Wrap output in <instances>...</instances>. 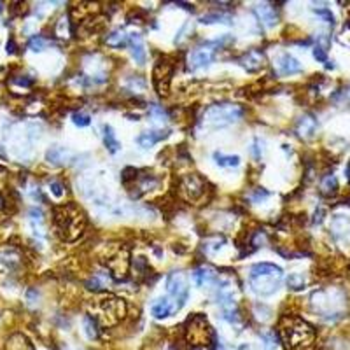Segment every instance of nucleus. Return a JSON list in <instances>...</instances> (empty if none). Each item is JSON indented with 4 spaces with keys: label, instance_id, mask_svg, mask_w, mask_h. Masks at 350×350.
<instances>
[{
    "label": "nucleus",
    "instance_id": "nucleus-1",
    "mask_svg": "<svg viewBox=\"0 0 350 350\" xmlns=\"http://www.w3.org/2000/svg\"><path fill=\"white\" fill-rule=\"evenodd\" d=\"M282 268L271 263H258L250 268L249 282L254 293L259 296H270L279 289L280 282H282Z\"/></svg>",
    "mask_w": 350,
    "mask_h": 350
},
{
    "label": "nucleus",
    "instance_id": "nucleus-2",
    "mask_svg": "<svg viewBox=\"0 0 350 350\" xmlns=\"http://www.w3.org/2000/svg\"><path fill=\"white\" fill-rule=\"evenodd\" d=\"M54 224L63 240H75L84 229L86 217L75 205H62L54 208Z\"/></svg>",
    "mask_w": 350,
    "mask_h": 350
},
{
    "label": "nucleus",
    "instance_id": "nucleus-3",
    "mask_svg": "<svg viewBox=\"0 0 350 350\" xmlns=\"http://www.w3.org/2000/svg\"><path fill=\"white\" fill-rule=\"evenodd\" d=\"M243 116V109L237 104H216L205 109L202 116L203 128L219 130V128L229 126L237 123Z\"/></svg>",
    "mask_w": 350,
    "mask_h": 350
},
{
    "label": "nucleus",
    "instance_id": "nucleus-4",
    "mask_svg": "<svg viewBox=\"0 0 350 350\" xmlns=\"http://www.w3.org/2000/svg\"><path fill=\"white\" fill-rule=\"evenodd\" d=\"M187 326L189 327L186 329V335L193 347H208L216 338L214 329L208 326L207 317H203L202 314H195L187 319Z\"/></svg>",
    "mask_w": 350,
    "mask_h": 350
},
{
    "label": "nucleus",
    "instance_id": "nucleus-5",
    "mask_svg": "<svg viewBox=\"0 0 350 350\" xmlns=\"http://www.w3.org/2000/svg\"><path fill=\"white\" fill-rule=\"evenodd\" d=\"M173 75V63L168 58H160L152 68V84H154L158 95L166 96L170 91V83Z\"/></svg>",
    "mask_w": 350,
    "mask_h": 350
},
{
    "label": "nucleus",
    "instance_id": "nucleus-6",
    "mask_svg": "<svg viewBox=\"0 0 350 350\" xmlns=\"http://www.w3.org/2000/svg\"><path fill=\"white\" fill-rule=\"evenodd\" d=\"M166 291H168L170 298L173 300V303L177 305V308L181 310L184 306V303L187 300V294H189V289H187V280L186 275L182 271H172L168 277H166Z\"/></svg>",
    "mask_w": 350,
    "mask_h": 350
},
{
    "label": "nucleus",
    "instance_id": "nucleus-7",
    "mask_svg": "<svg viewBox=\"0 0 350 350\" xmlns=\"http://www.w3.org/2000/svg\"><path fill=\"white\" fill-rule=\"evenodd\" d=\"M205 184H207V182H205L198 173H187L181 179V182H179V189H181V195L184 196L186 200L195 202V200L202 198L205 195Z\"/></svg>",
    "mask_w": 350,
    "mask_h": 350
},
{
    "label": "nucleus",
    "instance_id": "nucleus-8",
    "mask_svg": "<svg viewBox=\"0 0 350 350\" xmlns=\"http://www.w3.org/2000/svg\"><path fill=\"white\" fill-rule=\"evenodd\" d=\"M284 338L289 341L291 345H303L305 341H308L312 338V329L301 321H294L291 327H285L284 329ZM287 343V345H289Z\"/></svg>",
    "mask_w": 350,
    "mask_h": 350
},
{
    "label": "nucleus",
    "instance_id": "nucleus-9",
    "mask_svg": "<svg viewBox=\"0 0 350 350\" xmlns=\"http://www.w3.org/2000/svg\"><path fill=\"white\" fill-rule=\"evenodd\" d=\"M100 310L104 315H107V322L114 324L126 314V305L125 301L118 300V298H107V300L100 301Z\"/></svg>",
    "mask_w": 350,
    "mask_h": 350
},
{
    "label": "nucleus",
    "instance_id": "nucleus-10",
    "mask_svg": "<svg viewBox=\"0 0 350 350\" xmlns=\"http://www.w3.org/2000/svg\"><path fill=\"white\" fill-rule=\"evenodd\" d=\"M238 62H240V65L245 68L247 72L256 74V72H259L264 67V54L261 49H250V51H247Z\"/></svg>",
    "mask_w": 350,
    "mask_h": 350
},
{
    "label": "nucleus",
    "instance_id": "nucleus-11",
    "mask_svg": "<svg viewBox=\"0 0 350 350\" xmlns=\"http://www.w3.org/2000/svg\"><path fill=\"white\" fill-rule=\"evenodd\" d=\"M277 70H279V74H282V75H293V74H300L303 70V67L293 54L284 53L277 58Z\"/></svg>",
    "mask_w": 350,
    "mask_h": 350
},
{
    "label": "nucleus",
    "instance_id": "nucleus-12",
    "mask_svg": "<svg viewBox=\"0 0 350 350\" xmlns=\"http://www.w3.org/2000/svg\"><path fill=\"white\" fill-rule=\"evenodd\" d=\"M72 158H74V154L62 146H53L48 149V152H46V160H48L51 165H67L72 161Z\"/></svg>",
    "mask_w": 350,
    "mask_h": 350
},
{
    "label": "nucleus",
    "instance_id": "nucleus-13",
    "mask_svg": "<svg viewBox=\"0 0 350 350\" xmlns=\"http://www.w3.org/2000/svg\"><path fill=\"white\" fill-rule=\"evenodd\" d=\"M170 135V131L168 130H151V131H144L142 135H139L137 137V144H139L140 147H144V149H149V147H152L154 144L158 142H161L163 139H166V137Z\"/></svg>",
    "mask_w": 350,
    "mask_h": 350
},
{
    "label": "nucleus",
    "instance_id": "nucleus-14",
    "mask_svg": "<svg viewBox=\"0 0 350 350\" xmlns=\"http://www.w3.org/2000/svg\"><path fill=\"white\" fill-rule=\"evenodd\" d=\"M193 280L198 287H207L217 280V273L210 266H200L193 271Z\"/></svg>",
    "mask_w": 350,
    "mask_h": 350
},
{
    "label": "nucleus",
    "instance_id": "nucleus-15",
    "mask_svg": "<svg viewBox=\"0 0 350 350\" xmlns=\"http://www.w3.org/2000/svg\"><path fill=\"white\" fill-rule=\"evenodd\" d=\"M175 312H179L177 305H175L173 301H170L168 298H160L154 305H152V315H154L156 319H166L170 317Z\"/></svg>",
    "mask_w": 350,
    "mask_h": 350
},
{
    "label": "nucleus",
    "instance_id": "nucleus-16",
    "mask_svg": "<svg viewBox=\"0 0 350 350\" xmlns=\"http://www.w3.org/2000/svg\"><path fill=\"white\" fill-rule=\"evenodd\" d=\"M256 14H258V18L261 20V23L264 27H268V28L275 27V25L279 23V16H277L275 9H273L270 4H259V6L256 7Z\"/></svg>",
    "mask_w": 350,
    "mask_h": 350
},
{
    "label": "nucleus",
    "instance_id": "nucleus-17",
    "mask_svg": "<svg viewBox=\"0 0 350 350\" xmlns=\"http://www.w3.org/2000/svg\"><path fill=\"white\" fill-rule=\"evenodd\" d=\"M131 48V56L139 65H144L146 63V46L142 42V37L139 33H130V44Z\"/></svg>",
    "mask_w": 350,
    "mask_h": 350
},
{
    "label": "nucleus",
    "instance_id": "nucleus-18",
    "mask_svg": "<svg viewBox=\"0 0 350 350\" xmlns=\"http://www.w3.org/2000/svg\"><path fill=\"white\" fill-rule=\"evenodd\" d=\"M212 51L210 49H196L189 56V68L191 70H198V68L207 67L212 62Z\"/></svg>",
    "mask_w": 350,
    "mask_h": 350
},
{
    "label": "nucleus",
    "instance_id": "nucleus-19",
    "mask_svg": "<svg viewBox=\"0 0 350 350\" xmlns=\"http://www.w3.org/2000/svg\"><path fill=\"white\" fill-rule=\"evenodd\" d=\"M296 130L303 139H310V137H314L315 131H317V119L314 116H310V114H306V116L300 118Z\"/></svg>",
    "mask_w": 350,
    "mask_h": 350
},
{
    "label": "nucleus",
    "instance_id": "nucleus-20",
    "mask_svg": "<svg viewBox=\"0 0 350 350\" xmlns=\"http://www.w3.org/2000/svg\"><path fill=\"white\" fill-rule=\"evenodd\" d=\"M105 44H107L109 48H114V49L126 48V46L130 44V35H128L125 30L118 28V30L110 32L109 35L105 37Z\"/></svg>",
    "mask_w": 350,
    "mask_h": 350
},
{
    "label": "nucleus",
    "instance_id": "nucleus-21",
    "mask_svg": "<svg viewBox=\"0 0 350 350\" xmlns=\"http://www.w3.org/2000/svg\"><path fill=\"white\" fill-rule=\"evenodd\" d=\"M333 233L338 240H345L350 237V219L343 216H338L333 221Z\"/></svg>",
    "mask_w": 350,
    "mask_h": 350
},
{
    "label": "nucleus",
    "instance_id": "nucleus-22",
    "mask_svg": "<svg viewBox=\"0 0 350 350\" xmlns=\"http://www.w3.org/2000/svg\"><path fill=\"white\" fill-rule=\"evenodd\" d=\"M104 144H105V147H107V151L112 152V154H116L119 149H121V144H119V140L116 139V133H114L112 126H109V125L104 126Z\"/></svg>",
    "mask_w": 350,
    "mask_h": 350
},
{
    "label": "nucleus",
    "instance_id": "nucleus-23",
    "mask_svg": "<svg viewBox=\"0 0 350 350\" xmlns=\"http://www.w3.org/2000/svg\"><path fill=\"white\" fill-rule=\"evenodd\" d=\"M7 350H33V347L23 335H14L7 341Z\"/></svg>",
    "mask_w": 350,
    "mask_h": 350
},
{
    "label": "nucleus",
    "instance_id": "nucleus-24",
    "mask_svg": "<svg viewBox=\"0 0 350 350\" xmlns=\"http://www.w3.org/2000/svg\"><path fill=\"white\" fill-rule=\"evenodd\" d=\"M214 160L219 166L229 168V166H238L240 165V158L238 156H226L223 152H214Z\"/></svg>",
    "mask_w": 350,
    "mask_h": 350
},
{
    "label": "nucleus",
    "instance_id": "nucleus-25",
    "mask_svg": "<svg viewBox=\"0 0 350 350\" xmlns=\"http://www.w3.org/2000/svg\"><path fill=\"white\" fill-rule=\"evenodd\" d=\"M84 329H86V336L89 340H95L98 338V322H96V319L95 317H91V315H86L84 317Z\"/></svg>",
    "mask_w": 350,
    "mask_h": 350
},
{
    "label": "nucleus",
    "instance_id": "nucleus-26",
    "mask_svg": "<svg viewBox=\"0 0 350 350\" xmlns=\"http://www.w3.org/2000/svg\"><path fill=\"white\" fill-rule=\"evenodd\" d=\"M0 263H4L6 266L14 268L20 264V254L16 250H4L0 252Z\"/></svg>",
    "mask_w": 350,
    "mask_h": 350
},
{
    "label": "nucleus",
    "instance_id": "nucleus-27",
    "mask_svg": "<svg viewBox=\"0 0 350 350\" xmlns=\"http://www.w3.org/2000/svg\"><path fill=\"white\" fill-rule=\"evenodd\" d=\"M203 25H212V23H229V16L223 14V12H210L200 18Z\"/></svg>",
    "mask_w": 350,
    "mask_h": 350
},
{
    "label": "nucleus",
    "instance_id": "nucleus-28",
    "mask_svg": "<svg viewBox=\"0 0 350 350\" xmlns=\"http://www.w3.org/2000/svg\"><path fill=\"white\" fill-rule=\"evenodd\" d=\"M321 189L324 195H333L336 189H338V181H336L335 175H326V177L322 179Z\"/></svg>",
    "mask_w": 350,
    "mask_h": 350
},
{
    "label": "nucleus",
    "instance_id": "nucleus-29",
    "mask_svg": "<svg viewBox=\"0 0 350 350\" xmlns=\"http://www.w3.org/2000/svg\"><path fill=\"white\" fill-rule=\"evenodd\" d=\"M287 287L293 289V291H301V289H305V279H303V275H300V273H291V275L287 277Z\"/></svg>",
    "mask_w": 350,
    "mask_h": 350
},
{
    "label": "nucleus",
    "instance_id": "nucleus-30",
    "mask_svg": "<svg viewBox=\"0 0 350 350\" xmlns=\"http://www.w3.org/2000/svg\"><path fill=\"white\" fill-rule=\"evenodd\" d=\"M261 340L264 341V348L266 350H275L277 347H279V338H277V335L273 331L263 333Z\"/></svg>",
    "mask_w": 350,
    "mask_h": 350
},
{
    "label": "nucleus",
    "instance_id": "nucleus-31",
    "mask_svg": "<svg viewBox=\"0 0 350 350\" xmlns=\"http://www.w3.org/2000/svg\"><path fill=\"white\" fill-rule=\"evenodd\" d=\"M48 44H49V42L46 41L42 35H33L32 39H30V42H28V48L32 51H35V53H39V51L44 49Z\"/></svg>",
    "mask_w": 350,
    "mask_h": 350
},
{
    "label": "nucleus",
    "instance_id": "nucleus-32",
    "mask_svg": "<svg viewBox=\"0 0 350 350\" xmlns=\"http://www.w3.org/2000/svg\"><path fill=\"white\" fill-rule=\"evenodd\" d=\"M72 121H74V125L79 128L91 125V118H89V114H86V112H74L72 114Z\"/></svg>",
    "mask_w": 350,
    "mask_h": 350
},
{
    "label": "nucleus",
    "instance_id": "nucleus-33",
    "mask_svg": "<svg viewBox=\"0 0 350 350\" xmlns=\"http://www.w3.org/2000/svg\"><path fill=\"white\" fill-rule=\"evenodd\" d=\"M224 237H214V238H208L207 242L203 243V249L207 250H219L221 247H223V243H224Z\"/></svg>",
    "mask_w": 350,
    "mask_h": 350
},
{
    "label": "nucleus",
    "instance_id": "nucleus-34",
    "mask_svg": "<svg viewBox=\"0 0 350 350\" xmlns=\"http://www.w3.org/2000/svg\"><path fill=\"white\" fill-rule=\"evenodd\" d=\"M139 179V170H135V168H125L123 170V173H121V181L125 182V184H130L131 181H137Z\"/></svg>",
    "mask_w": 350,
    "mask_h": 350
},
{
    "label": "nucleus",
    "instance_id": "nucleus-35",
    "mask_svg": "<svg viewBox=\"0 0 350 350\" xmlns=\"http://www.w3.org/2000/svg\"><path fill=\"white\" fill-rule=\"evenodd\" d=\"M86 289H89V291H95V293H98V291H102V289H104V285H102L100 279H98V275L91 277L89 280H86Z\"/></svg>",
    "mask_w": 350,
    "mask_h": 350
},
{
    "label": "nucleus",
    "instance_id": "nucleus-36",
    "mask_svg": "<svg viewBox=\"0 0 350 350\" xmlns=\"http://www.w3.org/2000/svg\"><path fill=\"white\" fill-rule=\"evenodd\" d=\"M49 189H51V193L56 196V198H62V196H63V189H65V187H63V184L60 181H51L49 182Z\"/></svg>",
    "mask_w": 350,
    "mask_h": 350
},
{
    "label": "nucleus",
    "instance_id": "nucleus-37",
    "mask_svg": "<svg viewBox=\"0 0 350 350\" xmlns=\"http://www.w3.org/2000/svg\"><path fill=\"white\" fill-rule=\"evenodd\" d=\"M149 114H151L152 118L161 119V121H165V119H166V112L160 107V105H156V104H152L151 107H149Z\"/></svg>",
    "mask_w": 350,
    "mask_h": 350
},
{
    "label": "nucleus",
    "instance_id": "nucleus-38",
    "mask_svg": "<svg viewBox=\"0 0 350 350\" xmlns=\"http://www.w3.org/2000/svg\"><path fill=\"white\" fill-rule=\"evenodd\" d=\"M268 191L266 189H263V187H259V189H256L254 191V195H250L249 198L252 200V202H261V200H264V198H268Z\"/></svg>",
    "mask_w": 350,
    "mask_h": 350
},
{
    "label": "nucleus",
    "instance_id": "nucleus-39",
    "mask_svg": "<svg viewBox=\"0 0 350 350\" xmlns=\"http://www.w3.org/2000/svg\"><path fill=\"white\" fill-rule=\"evenodd\" d=\"M12 83H16L18 86H25V88H30L33 84V79H30L28 75H20L18 79H14Z\"/></svg>",
    "mask_w": 350,
    "mask_h": 350
},
{
    "label": "nucleus",
    "instance_id": "nucleus-40",
    "mask_svg": "<svg viewBox=\"0 0 350 350\" xmlns=\"http://www.w3.org/2000/svg\"><path fill=\"white\" fill-rule=\"evenodd\" d=\"M315 14L321 16V18H324V20L327 21V23H331V25H333V21H335V18H333V14H331L329 9H315Z\"/></svg>",
    "mask_w": 350,
    "mask_h": 350
},
{
    "label": "nucleus",
    "instance_id": "nucleus-41",
    "mask_svg": "<svg viewBox=\"0 0 350 350\" xmlns=\"http://www.w3.org/2000/svg\"><path fill=\"white\" fill-rule=\"evenodd\" d=\"M37 300H39V293H37L35 289H28V291H27V301L30 303V305H33Z\"/></svg>",
    "mask_w": 350,
    "mask_h": 350
},
{
    "label": "nucleus",
    "instance_id": "nucleus-42",
    "mask_svg": "<svg viewBox=\"0 0 350 350\" xmlns=\"http://www.w3.org/2000/svg\"><path fill=\"white\" fill-rule=\"evenodd\" d=\"M314 56H315V60H319V62H326V60H327L326 51H324L322 48H315L314 49Z\"/></svg>",
    "mask_w": 350,
    "mask_h": 350
},
{
    "label": "nucleus",
    "instance_id": "nucleus-43",
    "mask_svg": "<svg viewBox=\"0 0 350 350\" xmlns=\"http://www.w3.org/2000/svg\"><path fill=\"white\" fill-rule=\"evenodd\" d=\"M67 20L65 18H62L58 21V35L60 37H63V33H67Z\"/></svg>",
    "mask_w": 350,
    "mask_h": 350
},
{
    "label": "nucleus",
    "instance_id": "nucleus-44",
    "mask_svg": "<svg viewBox=\"0 0 350 350\" xmlns=\"http://www.w3.org/2000/svg\"><path fill=\"white\" fill-rule=\"evenodd\" d=\"M252 152H254V156L258 158V160H259V158H261L263 149H259V140H256V142H254V149H252Z\"/></svg>",
    "mask_w": 350,
    "mask_h": 350
},
{
    "label": "nucleus",
    "instance_id": "nucleus-45",
    "mask_svg": "<svg viewBox=\"0 0 350 350\" xmlns=\"http://www.w3.org/2000/svg\"><path fill=\"white\" fill-rule=\"evenodd\" d=\"M14 51H16V44H14V41H12V39H9V42H7V53H14Z\"/></svg>",
    "mask_w": 350,
    "mask_h": 350
},
{
    "label": "nucleus",
    "instance_id": "nucleus-46",
    "mask_svg": "<svg viewBox=\"0 0 350 350\" xmlns=\"http://www.w3.org/2000/svg\"><path fill=\"white\" fill-rule=\"evenodd\" d=\"M126 118H131V121H139L140 119L139 114H126Z\"/></svg>",
    "mask_w": 350,
    "mask_h": 350
},
{
    "label": "nucleus",
    "instance_id": "nucleus-47",
    "mask_svg": "<svg viewBox=\"0 0 350 350\" xmlns=\"http://www.w3.org/2000/svg\"><path fill=\"white\" fill-rule=\"evenodd\" d=\"M191 350H208V347H191Z\"/></svg>",
    "mask_w": 350,
    "mask_h": 350
},
{
    "label": "nucleus",
    "instance_id": "nucleus-48",
    "mask_svg": "<svg viewBox=\"0 0 350 350\" xmlns=\"http://www.w3.org/2000/svg\"><path fill=\"white\" fill-rule=\"evenodd\" d=\"M0 156H6V154H4V149L2 147H0Z\"/></svg>",
    "mask_w": 350,
    "mask_h": 350
},
{
    "label": "nucleus",
    "instance_id": "nucleus-49",
    "mask_svg": "<svg viewBox=\"0 0 350 350\" xmlns=\"http://www.w3.org/2000/svg\"><path fill=\"white\" fill-rule=\"evenodd\" d=\"M0 11H2V2H0Z\"/></svg>",
    "mask_w": 350,
    "mask_h": 350
}]
</instances>
